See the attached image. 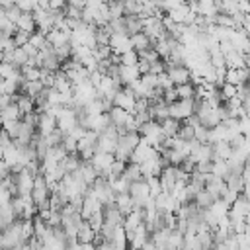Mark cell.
Instances as JSON below:
<instances>
[{
  "mask_svg": "<svg viewBox=\"0 0 250 250\" xmlns=\"http://www.w3.org/2000/svg\"><path fill=\"white\" fill-rule=\"evenodd\" d=\"M190 116H193V100H178V102L168 106V118L176 121H186Z\"/></svg>",
  "mask_w": 250,
  "mask_h": 250,
  "instance_id": "1",
  "label": "cell"
},
{
  "mask_svg": "<svg viewBox=\"0 0 250 250\" xmlns=\"http://www.w3.org/2000/svg\"><path fill=\"white\" fill-rule=\"evenodd\" d=\"M135 102H137V98L131 94V90H127V88H121L116 96H114V100H112V104L116 106V108H121V110H125L129 116H133V108H135Z\"/></svg>",
  "mask_w": 250,
  "mask_h": 250,
  "instance_id": "2",
  "label": "cell"
},
{
  "mask_svg": "<svg viewBox=\"0 0 250 250\" xmlns=\"http://www.w3.org/2000/svg\"><path fill=\"white\" fill-rule=\"evenodd\" d=\"M108 47L112 49L114 55H123L127 51H131V39L127 33H114L110 35V41H108Z\"/></svg>",
  "mask_w": 250,
  "mask_h": 250,
  "instance_id": "3",
  "label": "cell"
},
{
  "mask_svg": "<svg viewBox=\"0 0 250 250\" xmlns=\"http://www.w3.org/2000/svg\"><path fill=\"white\" fill-rule=\"evenodd\" d=\"M55 129H57V119H55V118L47 116V114H39V116H37L35 131H37V135H39V137H47V135H51Z\"/></svg>",
  "mask_w": 250,
  "mask_h": 250,
  "instance_id": "4",
  "label": "cell"
},
{
  "mask_svg": "<svg viewBox=\"0 0 250 250\" xmlns=\"http://www.w3.org/2000/svg\"><path fill=\"white\" fill-rule=\"evenodd\" d=\"M14 178V184H16V190H18V195L20 197H26V195H31V190H33V178L22 170L18 176H12Z\"/></svg>",
  "mask_w": 250,
  "mask_h": 250,
  "instance_id": "5",
  "label": "cell"
},
{
  "mask_svg": "<svg viewBox=\"0 0 250 250\" xmlns=\"http://www.w3.org/2000/svg\"><path fill=\"white\" fill-rule=\"evenodd\" d=\"M204 190H206L209 195H213V199H219L221 193L227 190V188H225V180H221V178L209 174V176H206V188H204Z\"/></svg>",
  "mask_w": 250,
  "mask_h": 250,
  "instance_id": "6",
  "label": "cell"
},
{
  "mask_svg": "<svg viewBox=\"0 0 250 250\" xmlns=\"http://www.w3.org/2000/svg\"><path fill=\"white\" fill-rule=\"evenodd\" d=\"M166 74L168 78L172 80L174 86H182V84H188L190 82V71L186 67H172V69H166Z\"/></svg>",
  "mask_w": 250,
  "mask_h": 250,
  "instance_id": "7",
  "label": "cell"
},
{
  "mask_svg": "<svg viewBox=\"0 0 250 250\" xmlns=\"http://www.w3.org/2000/svg\"><path fill=\"white\" fill-rule=\"evenodd\" d=\"M14 104L18 106L22 118L28 116V114H33L35 112V106H33V98H29L28 94H16L14 96Z\"/></svg>",
  "mask_w": 250,
  "mask_h": 250,
  "instance_id": "8",
  "label": "cell"
},
{
  "mask_svg": "<svg viewBox=\"0 0 250 250\" xmlns=\"http://www.w3.org/2000/svg\"><path fill=\"white\" fill-rule=\"evenodd\" d=\"M139 78H141V74H139L137 67H123V65H119V82H121V86H129V84H133Z\"/></svg>",
  "mask_w": 250,
  "mask_h": 250,
  "instance_id": "9",
  "label": "cell"
},
{
  "mask_svg": "<svg viewBox=\"0 0 250 250\" xmlns=\"http://www.w3.org/2000/svg\"><path fill=\"white\" fill-rule=\"evenodd\" d=\"M211 148H213V159H211V162H213V161H227V159L233 155V148H231V145H229L227 141H219V143L211 145Z\"/></svg>",
  "mask_w": 250,
  "mask_h": 250,
  "instance_id": "10",
  "label": "cell"
},
{
  "mask_svg": "<svg viewBox=\"0 0 250 250\" xmlns=\"http://www.w3.org/2000/svg\"><path fill=\"white\" fill-rule=\"evenodd\" d=\"M102 213H104V225H108V227H119L123 221V215L116 207H106V209H102Z\"/></svg>",
  "mask_w": 250,
  "mask_h": 250,
  "instance_id": "11",
  "label": "cell"
},
{
  "mask_svg": "<svg viewBox=\"0 0 250 250\" xmlns=\"http://www.w3.org/2000/svg\"><path fill=\"white\" fill-rule=\"evenodd\" d=\"M129 39H131V47H133V51H137V53H141V51H145V49H151V47H153V45H151V39H148L143 31H141V33L131 35Z\"/></svg>",
  "mask_w": 250,
  "mask_h": 250,
  "instance_id": "12",
  "label": "cell"
},
{
  "mask_svg": "<svg viewBox=\"0 0 250 250\" xmlns=\"http://www.w3.org/2000/svg\"><path fill=\"white\" fill-rule=\"evenodd\" d=\"M16 29H18V31H24V33H29V35H31L33 31H37L31 14H22V16L18 18V22H16Z\"/></svg>",
  "mask_w": 250,
  "mask_h": 250,
  "instance_id": "13",
  "label": "cell"
},
{
  "mask_svg": "<svg viewBox=\"0 0 250 250\" xmlns=\"http://www.w3.org/2000/svg\"><path fill=\"white\" fill-rule=\"evenodd\" d=\"M123 22H125V33L129 37L143 31V24H141V20L137 16H123Z\"/></svg>",
  "mask_w": 250,
  "mask_h": 250,
  "instance_id": "14",
  "label": "cell"
},
{
  "mask_svg": "<svg viewBox=\"0 0 250 250\" xmlns=\"http://www.w3.org/2000/svg\"><path fill=\"white\" fill-rule=\"evenodd\" d=\"M244 186H246V184L242 182L240 174H229V176L225 178V188L231 190V191H235V193H242Z\"/></svg>",
  "mask_w": 250,
  "mask_h": 250,
  "instance_id": "15",
  "label": "cell"
},
{
  "mask_svg": "<svg viewBox=\"0 0 250 250\" xmlns=\"http://www.w3.org/2000/svg\"><path fill=\"white\" fill-rule=\"evenodd\" d=\"M116 209L125 217L127 213L133 211V206H131V197L129 193H123V195H116Z\"/></svg>",
  "mask_w": 250,
  "mask_h": 250,
  "instance_id": "16",
  "label": "cell"
},
{
  "mask_svg": "<svg viewBox=\"0 0 250 250\" xmlns=\"http://www.w3.org/2000/svg\"><path fill=\"white\" fill-rule=\"evenodd\" d=\"M108 116H110V121H112V125H114V127H118V125H125V121H127V118H129V114H127L125 110L116 108V106L108 112Z\"/></svg>",
  "mask_w": 250,
  "mask_h": 250,
  "instance_id": "17",
  "label": "cell"
},
{
  "mask_svg": "<svg viewBox=\"0 0 250 250\" xmlns=\"http://www.w3.org/2000/svg\"><path fill=\"white\" fill-rule=\"evenodd\" d=\"M61 168H63L67 174L76 172V170L80 168V159H78V155H76V153H74V155H67V157L63 159V162H61Z\"/></svg>",
  "mask_w": 250,
  "mask_h": 250,
  "instance_id": "18",
  "label": "cell"
},
{
  "mask_svg": "<svg viewBox=\"0 0 250 250\" xmlns=\"http://www.w3.org/2000/svg\"><path fill=\"white\" fill-rule=\"evenodd\" d=\"M159 125H161V131L164 133V137H176V133H178V129H180V121L170 119V118H166V119L161 121Z\"/></svg>",
  "mask_w": 250,
  "mask_h": 250,
  "instance_id": "19",
  "label": "cell"
},
{
  "mask_svg": "<svg viewBox=\"0 0 250 250\" xmlns=\"http://www.w3.org/2000/svg\"><path fill=\"white\" fill-rule=\"evenodd\" d=\"M188 14H190V10H188V4H184V2H182L178 8L170 10L166 16H168V18H170L174 24H184V20H186V16H188Z\"/></svg>",
  "mask_w": 250,
  "mask_h": 250,
  "instance_id": "20",
  "label": "cell"
},
{
  "mask_svg": "<svg viewBox=\"0 0 250 250\" xmlns=\"http://www.w3.org/2000/svg\"><path fill=\"white\" fill-rule=\"evenodd\" d=\"M2 162L8 166V168H14L18 164V148L14 145H10L8 148H4L2 153Z\"/></svg>",
  "mask_w": 250,
  "mask_h": 250,
  "instance_id": "21",
  "label": "cell"
},
{
  "mask_svg": "<svg viewBox=\"0 0 250 250\" xmlns=\"http://www.w3.org/2000/svg\"><path fill=\"white\" fill-rule=\"evenodd\" d=\"M129 184L131 182H127L123 176H119V178H116V180L110 182V188H112V191L116 195H123V193H129Z\"/></svg>",
  "mask_w": 250,
  "mask_h": 250,
  "instance_id": "22",
  "label": "cell"
},
{
  "mask_svg": "<svg viewBox=\"0 0 250 250\" xmlns=\"http://www.w3.org/2000/svg\"><path fill=\"white\" fill-rule=\"evenodd\" d=\"M2 129L12 141L18 137V133H20V129H22V119H18V121H2Z\"/></svg>",
  "mask_w": 250,
  "mask_h": 250,
  "instance_id": "23",
  "label": "cell"
},
{
  "mask_svg": "<svg viewBox=\"0 0 250 250\" xmlns=\"http://www.w3.org/2000/svg\"><path fill=\"white\" fill-rule=\"evenodd\" d=\"M209 211H211L213 217L223 219V217H227V213H229V206L223 202V199H215V202L211 204V207H209Z\"/></svg>",
  "mask_w": 250,
  "mask_h": 250,
  "instance_id": "24",
  "label": "cell"
},
{
  "mask_svg": "<svg viewBox=\"0 0 250 250\" xmlns=\"http://www.w3.org/2000/svg\"><path fill=\"white\" fill-rule=\"evenodd\" d=\"M211 174L217 176V178H221V180H225L231 174V170H229V166H227L225 161H213L211 162Z\"/></svg>",
  "mask_w": 250,
  "mask_h": 250,
  "instance_id": "25",
  "label": "cell"
},
{
  "mask_svg": "<svg viewBox=\"0 0 250 250\" xmlns=\"http://www.w3.org/2000/svg\"><path fill=\"white\" fill-rule=\"evenodd\" d=\"M0 118H2V121H18V119H22V114L16 104H10L8 108L0 112Z\"/></svg>",
  "mask_w": 250,
  "mask_h": 250,
  "instance_id": "26",
  "label": "cell"
},
{
  "mask_svg": "<svg viewBox=\"0 0 250 250\" xmlns=\"http://www.w3.org/2000/svg\"><path fill=\"white\" fill-rule=\"evenodd\" d=\"M127 182H139V180H143V176H141V170H139V164H127L125 166V172L121 174Z\"/></svg>",
  "mask_w": 250,
  "mask_h": 250,
  "instance_id": "27",
  "label": "cell"
},
{
  "mask_svg": "<svg viewBox=\"0 0 250 250\" xmlns=\"http://www.w3.org/2000/svg\"><path fill=\"white\" fill-rule=\"evenodd\" d=\"M86 223H88V227H90L94 233H100V229H102V225H104V213H102V211L92 213V215L86 219Z\"/></svg>",
  "mask_w": 250,
  "mask_h": 250,
  "instance_id": "28",
  "label": "cell"
},
{
  "mask_svg": "<svg viewBox=\"0 0 250 250\" xmlns=\"http://www.w3.org/2000/svg\"><path fill=\"white\" fill-rule=\"evenodd\" d=\"M28 55L22 51V47H16L14 51H12V67H16V69H22V67H26L28 65Z\"/></svg>",
  "mask_w": 250,
  "mask_h": 250,
  "instance_id": "29",
  "label": "cell"
},
{
  "mask_svg": "<svg viewBox=\"0 0 250 250\" xmlns=\"http://www.w3.org/2000/svg\"><path fill=\"white\" fill-rule=\"evenodd\" d=\"M20 74H22V78L26 80V82H35V80H39V74H41V69H35V67H22L20 69Z\"/></svg>",
  "mask_w": 250,
  "mask_h": 250,
  "instance_id": "30",
  "label": "cell"
},
{
  "mask_svg": "<svg viewBox=\"0 0 250 250\" xmlns=\"http://www.w3.org/2000/svg\"><path fill=\"white\" fill-rule=\"evenodd\" d=\"M139 14H141V2H137V0H125L123 16H139Z\"/></svg>",
  "mask_w": 250,
  "mask_h": 250,
  "instance_id": "31",
  "label": "cell"
},
{
  "mask_svg": "<svg viewBox=\"0 0 250 250\" xmlns=\"http://www.w3.org/2000/svg\"><path fill=\"white\" fill-rule=\"evenodd\" d=\"M35 51H41V49L47 45V39H45V35L43 33H39V31H33L31 35H29V41H28Z\"/></svg>",
  "mask_w": 250,
  "mask_h": 250,
  "instance_id": "32",
  "label": "cell"
},
{
  "mask_svg": "<svg viewBox=\"0 0 250 250\" xmlns=\"http://www.w3.org/2000/svg\"><path fill=\"white\" fill-rule=\"evenodd\" d=\"M139 55V61H145V63H148V65H155L157 61H161V57L157 55V51L151 47V49H145V51H141V53H137Z\"/></svg>",
  "mask_w": 250,
  "mask_h": 250,
  "instance_id": "33",
  "label": "cell"
},
{
  "mask_svg": "<svg viewBox=\"0 0 250 250\" xmlns=\"http://www.w3.org/2000/svg\"><path fill=\"white\" fill-rule=\"evenodd\" d=\"M139 63V55H137V51H127V53H123V55H119V65H123V67H135Z\"/></svg>",
  "mask_w": 250,
  "mask_h": 250,
  "instance_id": "34",
  "label": "cell"
},
{
  "mask_svg": "<svg viewBox=\"0 0 250 250\" xmlns=\"http://www.w3.org/2000/svg\"><path fill=\"white\" fill-rule=\"evenodd\" d=\"M176 88V94H178V100H193V86L188 82V84H182V86H174Z\"/></svg>",
  "mask_w": 250,
  "mask_h": 250,
  "instance_id": "35",
  "label": "cell"
},
{
  "mask_svg": "<svg viewBox=\"0 0 250 250\" xmlns=\"http://www.w3.org/2000/svg\"><path fill=\"white\" fill-rule=\"evenodd\" d=\"M16 8L22 12V14H31L35 8H37V2L35 0H18V2H14Z\"/></svg>",
  "mask_w": 250,
  "mask_h": 250,
  "instance_id": "36",
  "label": "cell"
},
{
  "mask_svg": "<svg viewBox=\"0 0 250 250\" xmlns=\"http://www.w3.org/2000/svg\"><path fill=\"white\" fill-rule=\"evenodd\" d=\"M108 10H110V22L123 18V2H110Z\"/></svg>",
  "mask_w": 250,
  "mask_h": 250,
  "instance_id": "37",
  "label": "cell"
},
{
  "mask_svg": "<svg viewBox=\"0 0 250 250\" xmlns=\"http://www.w3.org/2000/svg\"><path fill=\"white\" fill-rule=\"evenodd\" d=\"M240 71V69H238ZM238 71H233V69H227L225 73V84H231V86H240L242 80H240V73Z\"/></svg>",
  "mask_w": 250,
  "mask_h": 250,
  "instance_id": "38",
  "label": "cell"
},
{
  "mask_svg": "<svg viewBox=\"0 0 250 250\" xmlns=\"http://www.w3.org/2000/svg\"><path fill=\"white\" fill-rule=\"evenodd\" d=\"M22 221V242H28L33 236V223L31 219H20Z\"/></svg>",
  "mask_w": 250,
  "mask_h": 250,
  "instance_id": "39",
  "label": "cell"
},
{
  "mask_svg": "<svg viewBox=\"0 0 250 250\" xmlns=\"http://www.w3.org/2000/svg\"><path fill=\"white\" fill-rule=\"evenodd\" d=\"M207 131L209 129H206V127H202V125H197V127H193V139L197 141V143H207Z\"/></svg>",
  "mask_w": 250,
  "mask_h": 250,
  "instance_id": "40",
  "label": "cell"
},
{
  "mask_svg": "<svg viewBox=\"0 0 250 250\" xmlns=\"http://www.w3.org/2000/svg\"><path fill=\"white\" fill-rule=\"evenodd\" d=\"M162 102H164L166 106H170V104L178 102V94H176V88H168V90H164V92H162Z\"/></svg>",
  "mask_w": 250,
  "mask_h": 250,
  "instance_id": "41",
  "label": "cell"
},
{
  "mask_svg": "<svg viewBox=\"0 0 250 250\" xmlns=\"http://www.w3.org/2000/svg\"><path fill=\"white\" fill-rule=\"evenodd\" d=\"M20 16H22V12L16 8V4H12L10 8H6V10H4V18H6V20H10L14 26H16V22H18V18H20Z\"/></svg>",
  "mask_w": 250,
  "mask_h": 250,
  "instance_id": "42",
  "label": "cell"
},
{
  "mask_svg": "<svg viewBox=\"0 0 250 250\" xmlns=\"http://www.w3.org/2000/svg\"><path fill=\"white\" fill-rule=\"evenodd\" d=\"M12 41H14V47H24L28 41H29V33H24V31H18L12 35Z\"/></svg>",
  "mask_w": 250,
  "mask_h": 250,
  "instance_id": "43",
  "label": "cell"
},
{
  "mask_svg": "<svg viewBox=\"0 0 250 250\" xmlns=\"http://www.w3.org/2000/svg\"><path fill=\"white\" fill-rule=\"evenodd\" d=\"M139 80H141L148 90H153V88H157V86H159V78H157V76H153V74H143Z\"/></svg>",
  "mask_w": 250,
  "mask_h": 250,
  "instance_id": "44",
  "label": "cell"
},
{
  "mask_svg": "<svg viewBox=\"0 0 250 250\" xmlns=\"http://www.w3.org/2000/svg\"><path fill=\"white\" fill-rule=\"evenodd\" d=\"M157 78H159V88H161V90H168V88H174V84H172V80L168 78V74H166V73L159 74Z\"/></svg>",
  "mask_w": 250,
  "mask_h": 250,
  "instance_id": "45",
  "label": "cell"
},
{
  "mask_svg": "<svg viewBox=\"0 0 250 250\" xmlns=\"http://www.w3.org/2000/svg\"><path fill=\"white\" fill-rule=\"evenodd\" d=\"M193 172L202 174V176H209V174H211V162H197Z\"/></svg>",
  "mask_w": 250,
  "mask_h": 250,
  "instance_id": "46",
  "label": "cell"
},
{
  "mask_svg": "<svg viewBox=\"0 0 250 250\" xmlns=\"http://www.w3.org/2000/svg\"><path fill=\"white\" fill-rule=\"evenodd\" d=\"M248 127H250L248 116H246V118H238V133H240L242 137H248Z\"/></svg>",
  "mask_w": 250,
  "mask_h": 250,
  "instance_id": "47",
  "label": "cell"
},
{
  "mask_svg": "<svg viewBox=\"0 0 250 250\" xmlns=\"http://www.w3.org/2000/svg\"><path fill=\"white\" fill-rule=\"evenodd\" d=\"M236 195H238V193H235V191H231V190H225V191L221 193V197H219V199H223V202H225V204H227V206L231 207V206L235 204Z\"/></svg>",
  "mask_w": 250,
  "mask_h": 250,
  "instance_id": "48",
  "label": "cell"
},
{
  "mask_svg": "<svg viewBox=\"0 0 250 250\" xmlns=\"http://www.w3.org/2000/svg\"><path fill=\"white\" fill-rule=\"evenodd\" d=\"M12 145V139L4 133V131H0V148H2V151H4V148H8Z\"/></svg>",
  "mask_w": 250,
  "mask_h": 250,
  "instance_id": "49",
  "label": "cell"
},
{
  "mask_svg": "<svg viewBox=\"0 0 250 250\" xmlns=\"http://www.w3.org/2000/svg\"><path fill=\"white\" fill-rule=\"evenodd\" d=\"M135 67H137V71H139V74H141V76H143V74H148V69H151V65L145 63V61H139Z\"/></svg>",
  "mask_w": 250,
  "mask_h": 250,
  "instance_id": "50",
  "label": "cell"
},
{
  "mask_svg": "<svg viewBox=\"0 0 250 250\" xmlns=\"http://www.w3.org/2000/svg\"><path fill=\"white\" fill-rule=\"evenodd\" d=\"M238 12L240 14H250V4L244 2V0H238Z\"/></svg>",
  "mask_w": 250,
  "mask_h": 250,
  "instance_id": "51",
  "label": "cell"
},
{
  "mask_svg": "<svg viewBox=\"0 0 250 250\" xmlns=\"http://www.w3.org/2000/svg\"><path fill=\"white\" fill-rule=\"evenodd\" d=\"M94 244H78V250H94Z\"/></svg>",
  "mask_w": 250,
  "mask_h": 250,
  "instance_id": "52",
  "label": "cell"
},
{
  "mask_svg": "<svg viewBox=\"0 0 250 250\" xmlns=\"http://www.w3.org/2000/svg\"><path fill=\"white\" fill-rule=\"evenodd\" d=\"M0 131H2V129H0Z\"/></svg>",
  "mask_w": 250,
  "mask_h": 250,
  "instance_id": "53",
  "label": "cell"
},
{
  "mask_svg": "<svg viewBox=\"0 0 250 250\" xmlns=\"http://www.w3.org/2000/svg\"><path fill=\"white\" fill-rule=\"evenodd\" d=\"M209 250H211V248H209Z\"/></svg>",
  "mask_w": 250,
  "mask_h": 250,
  "instance_id": "54",
  "label": "cell"
}]
</instances>
